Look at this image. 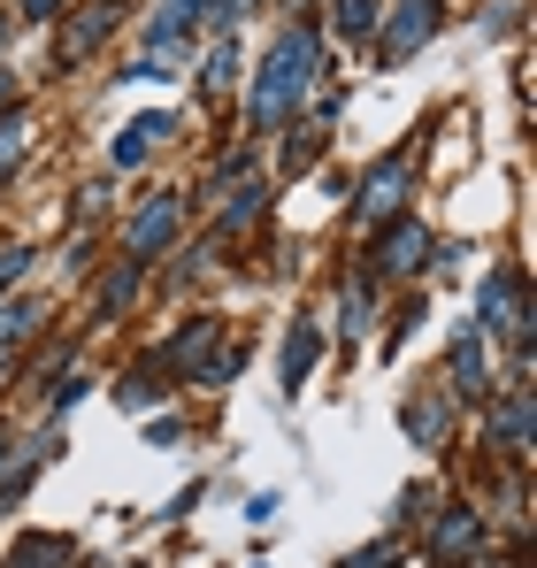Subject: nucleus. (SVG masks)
<instances>
[{"instance_id": "1", "label": "nucleus", "mask_w": 537, "mask_h": 568, "mask_svg": "<svg viewBox=\"0 0 537 568\" xmlns=\"http://www.w3.org/2000/svg\"><path fill=\"white\" fill-rule=\"evenodd\" d=\"M315 70H323V47H315V31H307V23L276 31V39H268V54H262V78H254V115H262V123H284V115L307 100Z\"/></svg>"}, {"instance_id": "2", "label": "nucleus", "mask_w": 537, "mask_h": 568, "mask_svg": "<svg viewBox=\"0 0 537 568\" xmlns=\"http://www.w3.org/2000/svg\"><path fill=\"white\" fill-rule=\"evenodd\" d=\"M178 223H184V200H178V192H154V200L139 207V223H131L123 254H131V262H154V254L178 239Z\"/></svg>"}, {"instance_id": "3", "label": "nucleus", "mask_w": 537, "mask_h": 568, "mask_svg": "<svg viewBox=\"0 0 537 568\" xmlns=\"http://www.w3.org/2000/svg\"><path fill=\"white\" fill-rule=\"evenodd\" d=\"M430 246H438V239H430L423 223H392V231L376 239V270H384V277H415V270L430 262Z\"/></svg>"}, {"instance_id": "4", "label": "nucleus", "mask_w": 537, "mask_h": 568, "mask_svg": "<svg viewBox=\"0 0 537 568\" xmlns=\"http://www.w3.org/2000/svg\"><path fill=\"white\" fill-rule=\"evenodd\" d=\"M430 31H438V0H399L392 23H384V62H407Z\"/></svg>"}, {"instance_id": "5", "label": "nucleus", "mask_w": 537, "mask_h": 568, "mask_svg": "<svg viewBox=\"0 0 537 568\" xmlns=\"http://www.w3.org/2000/svg\"><path fill=\"white\" fill-rule=\"evenodd\" d=\"M453 392H492V338L476 323L453 331Z\"/></svg>"}, {"instance_id": "6", "label": "nucleus", "mask_w": 537, "mask_h": 568, "mask_svg": "<svg viewBox=\"0 0 537 568\" xmlns=\"http://www.w3.org/2000/svg\"><path fill=\"white\" fill-rule=\"evenodd\" d=\"M399 200H407V154H392V162H376V178L361 185V215H376V223H392V215H399Z\"/></svg>"}, {"instance_id": "7", "label": "nucleus", "mask_w": 537, "mask_h": 568, "mask_svg": "<svg viewBox=\"0 0 537 568\" xmlns=\"http://www.w3.org/2000/svg\"><path fill=\"white\" fill-rule=\"evenodd\" d=\"M315 362H323V323H315V315H300V323H292V338H284V384L300 392V384L315 377Z\"/></svg>"}, {"instance_id": "8", "label": "nucleus", "mask_w": 537, "mask_h": 568, "mask_svg": "<svg viewBox=\"0 0 537 568\" xmlns=\"http://www.w3.org/2000/svg\"><path fill=\"white\" fill-rule=\"evenodd\" d=\"M215 338H223V323H215V315H192V323H184V338H170V362L200 377V369H207V354H215Z\"/></svg>"}, {"instance_id": "9", "label": "nucleus", "mask_w": 537, "mask_h": 568, "mask_svg": "<svg viewBox=\"0 0 537 568\" xmlns=\"http://www.w3.org/2000/svg\"><path fill=\"white\" fill-rule=\"evenodd\" d=\"M207 8H215V0H170V8L154 16V31H146V47H154V54H170V47H184V31H192V23H200Z\"/></svg>"}, {"instance_id": "10", "label": "nucleus", "mask_w": 537, "mask_h": 568, "mask_svg": "<svg viewBox=\"0 0 537 568\" xmlns=\"http://www.w3.org/2000/svg\"><path fill=\"white\" fill-rule=\"evenodd\" d=\"M115 16H123V8H85V16H78V23L62 31V62H85L92 47H100V39L115 31Z\"/></svg>"}, {"instance_id": "11", "label": "nucleus", "mask_w": 537, "mask_h": 568, "mask_svg": "<svg viewBox=\"0 0 537 568\" xmlns=\"http://www.w3.org/2000/svg\"><path fill=\"white\" fill-rule=\"evenodd\" d=\"M162 131H170V115H139V123H123V131H115V146H108V154H115V170H131V162H146Z\"/></svg>"}, {"instance_id": "12", "label": "nucleus", "mask_w": 537, "mask_h": 568, "mask_svg": "<svg viewBox=\"0 0 537 568\" xmlns=\"http://www.w3.org/2000/svg\"><path fill=\"white\" fill-rule=\"evenodd\" d=\"M399 423H407V438H415V446H446V430H453L446 399H407V407H399Z\"/></svg>"}, {"instance_id": "13", "label": "nucleus", "mask_w": 537, "mask_h": 568, "mask_svg": "<svg viewBox=\"0 0 537 568\" xmlns=\"http://www.w3.org/2000/svg\"><path fill=\"white\" fill-rule=\"evenodd\" d=\"M492 438H499L507 454H523V446H530V392H507V399H499V415H492Z\"/></svg>"}, {"instance_id": "14", "label": "nucleus", "mask_w": 537, "mask_h": 568, "mask_svg": "<svg viewBox=\"0 0 537 568\" xmlns=\"http://www.w3.org/2000/svg\"><path fill=\"white\" fill-rule=\"evenodd\" d=\"M468 546H484V515H468V507H460V515H446V523H438V530H430V554H468Z\"/></svg>"}, {"instance_id": "15", "label": "nucleus", "mask_w": 537, "mask_h": 568, "mask_svg": "<svg viewBox=\"0 0 537 568\" xmlns=\"http://www.w3.org/2000/svg\"><path fill=\"white\" fill-rule=\"evenodd\" d=\"M70 554V538H54V530H31L16 554H8V568H47V561H62Z\"/></svg>"}, {"instance_id": "16", "label": "nucleus", "mask_w": 537, "mask_h": 568, "mask_svg": "<svg viewBox=\"0 0 537 568\" xmlns=\"http://www.w3.org/2000/svg\"><path fill=\"white\" fill-rule=\"evenodd\" d=\"M200 85H207V100H223L231 85H239V47H231V39H223V47L207 54V70H200Z\"/></svg>"}, {"instance_id": "17", "label": "nucleus", "mask_w": 537, "mask_h": 568, "mask_svg": "<svg viewBox=\"0 0 537 568\" xmlns=\"http://www.w3.org/2000/svg\"><path fill=\"white\" fill-rule=\"evenodd\" d=\"M131 292H139V262H123L115 277L100 284V315H123V307H131Z\"/></svg>"}, {"instance_id": "18", "label": "nucleus", "mask_w": 537, "mask_h": 568, "mask_svg": "<svg viewBox=\"0 0 537 568\" xmlns=\"http://www.w3.org/2000/svg\"><path fill=\"white\" fill-rule=\"evenodd\" d=\"M338 39H376V0H338Z\"/></svg>"}, {"instance_id": "19", "label": "nucleus", "mask_w": 537, "mask_h": 568, "mask_svg": "<svg viewBox=\"0 0 537 568\" xmlns=\"http://www.w3.org/2000/svg\"><path fill=\"white\" fill-rule=\"evenodd\" d=\"M31 323H39V307H31V300H0V354H8Z\"/></svg>"}, {"instance_id": "20", "label": "nucleus", "mask_w": 537, "mask_h": 568, "mask_svg": "<svg viewBox=\"0 0 537 568\" xmlns=\"http://www.w3.org/2000/svg\"><path fill=\"white\" fill-rule=\"evenodd\" d=\"M254 215H262V185H246L239 200H231V207H223V223H215V239H231V231H246Z\"/></svg>"}, {"instance_id": "21", "label": "nucleus", "mask_w": 537, "mask_h": 568, "mask_svg": "<svg viewBox=\"0 0 537 568\" xmlns=\"http://www.w3.org/2000/svg\"><path fill=\"white\" fill-rule=\"evenodd\" d=\"M368 315H376V292H368V284H346V338L368 331Z\"/></svg>"}, {"instance_id": "22", "label": "nucleus", "mask_w": 537, "mask_h": 568, "mask_svg": "<svg viewBox=\"0 0 537 568\" xmlns=\"http://www.w3.org/2000/svg\"><path fill=\"white\" fill-rule=\"evenodd\" d=\"M315 154H323V139H307V131H300V139H292V146H284V170H292V178H300V170H315Z\"/></svg>"}, {"instance_id": "23", "label": "nucleus", "mask_w": 537, "mask_h": 568, "mask_svg": "<svg viewBox=\"0 0 537 568\" xmlns=\"http://www.w3.org/2000/svg\"><path fill=\"white\" fill-rule=\"evenodd\" d=\"M16 154H23V123H0V170H8Z\"/></svg>"}, {"instance_id": "24", "label": "nucleus", "mask_w": 537, "mask_h": 568, "mask_svg": "<svg viewBox=\"0 0 537 568\" xmlns=\"http://www.w3.org/2000/svg\"><path fill=\"white\" fill-rule=\"evenodd\" d=\"M23 262H31L23 246H0V284H16V277H23Z\"/></svg>"}, {"instance_id": "25", "label": "nucleus", "mask_w": 537, "mask_h": 568, "mask_svg": "<svg viewBox=\"0 0 537 568\" xmlns=\"http://www.w3.org/2000/svg\"><path fill=\"white\" fill-rule=\"evenodd\" d=\"M384 561H392V546H368V554H354L346 568H384Z\"/></svg>"}, {"instance_id": "26", "label": "nucleus", "mask_w": 537, "mask_h": 568, "mask_svg": "<svg viewBox=\"0 0 537 568\" xmlns=\"http://www.w3.org/2000/svg\"><path fill=\"white\" fill-rule=\"evenodd\" d=\"M70 0H23V16H62Z\"/></svg>"}, {"instance_id": "27", "label": "nucleus", "mask_w": 537, "mask_h": 568, "mask_svg": "<svg viewBox=\"0 0 537 568\" xmlns=\"http://www.w3.org/2000/svg\"><path fill=\"white\" fill-rule=\"evenodd\" d=\"M16 469V438H8V430H0V476Z\"/></svg>"}, {"instance_id": "28", "label": "nucleus", "mask_w": 537, "mask_h": 568, "mask_svg": "<svg viewBox=\"0 0 537 568\" xmlns=\"http://www.w3.org/2000/svg\"><path fill=\"white\" fill-rule=\"evenodd\" d=\"M8 100H16V85H8V78H0V108H8Z\"/></svg>"}, {"instance_id": "29", "label": "nucleus", "mask_w": 537, "mask_h": 568, "mask_svg": "<svg viewBox=\"0 0 537 568\" xmlns=\"http://www.w3.org/2000/svg\"><path fill=\"white\" fill-rule=\"evenodd\" d=\"M0 47H8V16H0Z\"/></svg>"}, {"instance_id": "30", "label": "nucleus", "mask_w": 537, "mask_h": 568, "mask_svg": "<svg viewBox=\"0 0 537 568\" xmlns=\"http://www.w3.org/2000/svg\"><path fill=\"white\" fill-rule=\"evenodd\" d=\"M0 377H8V369H0Z\"/></svg>"}]
</instances>
